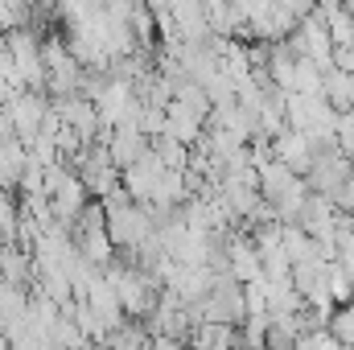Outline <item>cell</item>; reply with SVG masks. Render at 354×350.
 I'll return each mask as SVG.
<instances>
[{
  "label": "cell",
  "instance_id": "cell-1",
  "mask_svg": "<svg viewBox=\"0 0 354 350\" xmlns=\"http://www.w3.org/2000/svg\"><path fill=\"white\" fill-rule=\"evenodd\" d=\"M338 145H342V153H354V116L338 120Z\"/></svg>",
  "mask_w": 354,
  "mask_h": 350
}]
</instances>
